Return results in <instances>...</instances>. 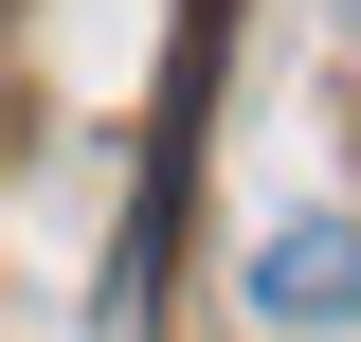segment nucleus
I'll return each instance as SVG.
<instances>
[{
  "instance_id": "f257e3e1",
  "label": "nucleus",
  "mask_w": 361,
  "mask_h": 342,
  "mask_svg": "<svg viewBox=\"0 0 361 342\" xmlns=\"http://www.w3.org/2000/svg\"><path fill=\"white\" fill-rule=\"evenodd\" d=\"M253 306H271V324H343V306H361V234H343V216H289V234L253 253Z\"/></svg>"
}]
</instances>
